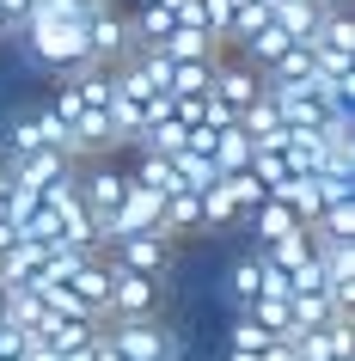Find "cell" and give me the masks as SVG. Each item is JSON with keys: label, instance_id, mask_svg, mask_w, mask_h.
Listing matches in <instances>:
<instances>
[{"label": "cell", "instance_id": "6da1fadb", "mask_svg": "<svg viewBox=\"0 0 355 361\" xmlns=\"http://www.w3.org/2000/svg\"><path fill=\"white\" fill-rule=\"evenodd\" d=\"M25 153H68V135L49 116V104H25L0 123V166H13Z\"/></svg>", "mask_w": 355, "mask_h": 361}, {"label": "cell", "instance_id": "7a4b0ae2", "mask_svg": "<svg viewBox=\"0 0 355 361\" xmlns=\"http://www.w3.org/2000/svg\"><path fill=\"white\" fill-rule=\"evenodd\" d=\"M98 337L116 349V361H178V337L160 319H104Z\"/></svg>", "mask_w": 355, "mask_h": 361}, {"label": "cell", "instance_id": "3957f363", "mask_svg": "<svg viewBox=\"0 0 355 361\" xmlns=\"http://www.w3.org/2000/svg\"><path fill=\"white\" fill-rule=\"evenodd\" d=\"M135 56V31H129V13L123 6H98V13H86V61L92 68H123V61Z\"/></svg>", "mask_w": 355, "mask_h": 361}, {"label": "cell", "instance_id": "277c9868", "mask_svg": "<svg viewBox=\"0 0 355 361\" xmlns=\"http://www.w3.org/2000/svg\"><path fill=\"white\" fill-rule=\"evenodd\" d=\"M160 306H166V282H160V276L111 269V288H104V319H160Z\"/></svg>", "mask_w": 355, "mask_h": 361}, {"label": "cell", "instance_id": "5b68a950", "mask_svg": "<svg viewBox=\"0 0 355 361\" xmlns=\"http://www.w3.org/2000/svg\"><path fill=\"white\" fill-rule=\"evenodd\" d=\"M98 251H104L111 269H135V276H160L166 282L178 239H166V233H123V239H111V245H98Z\"/></svg>", "mask_w": 355, "mask_h": 361}, {"label": "cell", "instance_id": "8992f818", "mask_svg": "<svg viewBox=\"0 0 355 361\" xmlns=\"http://www.w3.org/2000/svg\"><path fill=\"white\" fill-rule=\"evenodd\" d=\"M258 92H263V74H258V68H245L233 49H221V56H215V74H208V98H215V104H227V111L239 116Z\"/></svg>", "mask_w": 355, "mask_h": 361}, {"label": "cell", "instance_id": "52a82bcc", "mask_svg": "<svg viewBox=\"0 0 355 361\" xmlns=\"http://www.w3.org/2000/svg\"><path fill=\"white\" fill-rule=\"evenodd\" d=\"M239 227L251 233V251H263V245H276V239H288V233H300V221H294V209H288L282 196H263Z\"/></svg>", "mask_w": 355, "mask_h": 361}, {"label": "cell", "instance_id": "ba28073f", "mask_svg": "<svg viewBox=\"0 0 355 361\" xmlns=\"http://www.w3.org/2000/svg\"><path fill=\"white\" fill-rule=\"evenodd\" d=\"M258 294H263V257L258 251H239V257L227 264V300H233V312H245Z\"/></svg>", "mask_w": 355, "mask_h": 361}, {"label": "cell", "instance_id": "9c48e42d", "mask_svg": "<svg viewBox=\"0 0 355 361\" xmlns=\"http://www.w3.org/2000/svg\"><path fill=\"white\" fill-rule=\"evenodd\" d=\"M160 56H172V61H208V56H221V43L208 37L203 25H172V37L160 43Z\"/></svg>", "mask_w": 355, "mask_h": 361}, {"label": "cell", "instance_id": "30bf717a", "mask_svg": "<svg viewBox=\"0 0 355 361\" xmlns=\"http://www.w3.org/2000/svg\"><path fill=\"white\" fill-rule=\"evenodd\" d=\"M245 319L263 324L270 337H288V331H294V300H288V294H258V300L245 306Z\"/></svg>", "mask_w": 355, "mask_h": 361}, {"label": "cell", "instance_id": "8fae6325", "mask_svg": "<svg viewBox=\"0 0 355 361\" xmlns=\"http://www.w3.org/2000/svg\"><path fill=\"white\" fill-rule=\"evenodd\" d=\"M318 6H349V0H318Z\"/></svg>", "mask_w": 355, "mask_h": 361}]
</instances>
